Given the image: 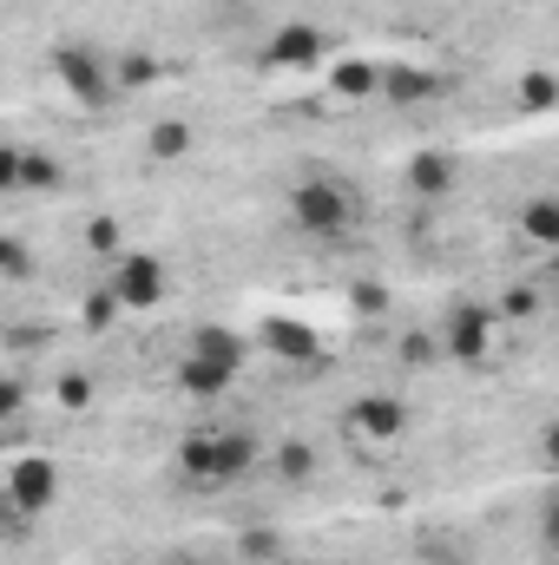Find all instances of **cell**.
<instances>
[{
    "label": "cell",
    "instance_id": "1",
    "mask_svg": "<svg viewBox=\"0 0 559 565\" xmlns=\"http://www.w3.org/2000/svg\"><path fill=\"white\" fill-rule=\"evenodd\" d=\"M289 217H296V231H309V237H349V231H356V198H349L336 178H296Z\"/></svg>",
    "mask_w": 559,
    "mask_h": 565
},
{
    "label": "cell",
    "instance_id": "2",
    "mask_svg": "<svg viewBox=\"0 0 559 565\" xmlns=\"http://www.w3.org/2000/svg\"><path fill=\"white\" fill-rule=\"evenodd\" d=\"M53 73H60V86H66L73 99H86V106H106V99H113L106 60L86 53V46H60V53H53Z\"/></svg>",
    "mask_w": 559,
    "mask_h": 565
},
{
    "label": "cell",
    "instance_id": "3",
    "mask_svg": "<svg viewBox=\"0 0 559 565\" xmlns=\"http://www.w3.org/2000/svg\"><path fill=\"white\" fill-rule=\"evenodd\" d=\"M126 309H145V302H158L165 296V270H158V257H126L119 270H113V282H106Z\"/></svg>",
    "mask_w": 559,
    "mask_h": 565
},
{
    "label": "cell",
    "instance_id": "4",
    "mask_svg": "<svg viewBox=\"0 0 559 565\" xmlns=\"http://www.w3.org/2000/svg\"><path fill=\"white\" fill-rule=\"evenodd\" d=\"M251 467H257V434H244V427L211 434V487H224V480H238Z\"/></svg>",
    "mask_w": 559,
    "mask_h": 565
},
{
    "label": "cell",
    "instance_id": "5",
    "mask_svg": "<svg viewBox=\"0 0 559 565\" xmlns=\"http://www.w3.org/2000/svg\"><path fill=\"white\" fill-rule=\"evenodd\" d=\"M53 487H60L53 460H20L13 480H7V500H13L20 513H40V507H53Z\"/></svg>",
    "mask_w": 559,
    "mask_h": 565
},
{
    "label": "cell",
    "instance_id": "6",
    "mask_svg": "<svg viewBox=\"0 0 559 565\" xmlns=\"http://www.w3.org/2000/svg\"><path fill=\"white\" fill-rule=\"evenodd\" d=\"M356 434H369V440H402V427H409V408L395 402V395H369V402H356Z\"/></svg>",
    "mask_w": 559,
    "mask_h": 565
},
{
    "label": "cell",
    "instance_id": "7",
    "mask_svg": "<svg viewBox=\"0 0 559 565\" xmlns=\"http://www.w3.org/2000/svg\"><path fill=\"white\" fill-rule=\"evenodd\" d=\"M264 60H271V66H316V60H323V33H316L309 20H296V26H283L277 40H271Z\"/></svg>",
    "mask_w": 559,
    "mask_h": 565
},
{
    "label": "cell",
    "instance_id": "8",
    "mask_svg": "<svg viewBox=\"0 0 559 565\" xmlns=\"http://www.w3.org/2000/svg\"><path fill=\"white\" fill-rule=\"evenodd\" d=\"M409 191L447 198V191H454V158H447V151H415V158H409Z\"/></svg>",
    "mask_w": 559,
    "mask_h": 565
},
{
    "label": "cell",
    "instance_id": "9",
    "mask_svg": "<svg viewBox=\"0 0 559 565\" xmlns=\"http://www.w3.org/2000/svg\"><path fill=\"white\" fill-rule=\"evenodd\" d=\"M231 375H238V369H218V362H204V355H184L178 388H184V395H224V388H231Z\"/></svg>",
    "mask_w": 559,
    "mask_h": 565
},
{
    "label": "cell",
    "instance_id": "10",
    "mask_svg": "<svg viewBox=\"0 0 559 565\" xmlns=\"http://www.w3.org/2000/svg\"><path fill=\"white\" fill-rule=\"evenodd\" d=\"M376 86H382L395 106H415V99H434V93H441V79H428V73H415V66H395V73H382Z\"/></svg>",
    "mask_w": 559,
    "mask_h": 565
},
{
    "label": "cell",
    "instance_id": "11",
    "mask_svg": "<svg viewBox=\"0 0 559 565\" xmlns=\"http://www.w3.org/2000/svg\"><path fill=\"white\" fill-rule=\"evenodd\" d=\"M191 355H204V362H218V369H238V362H244V335H231V329H198V335H191Z\"/></svg>",
    "mask_w": 559,
    "mask_h": 565
},
{
    "label": "cell",
    "instance_id": "12",
    "mask_svg": "<svg viewBox=\"0 0 559 565\" xmlns=\"http://www.w3.org/2000/svg\"><path fill=\"white\" fill-rule=\"evenodd\" d=\"M447 349H454V355H481V349H487V316L461 309V316L447 322Z\"/></svg>",
    "mask_w": 559,
    "mask_h": 565
},
{
    "label": "cell",
    "instance_id": "13",
    "mask_svg": "<svg viewBox=\"0 0 559 565\" xmlns=\"http://www.w3.org/2000/svg\"><path fill=\"white\" fill-rule=\"evenodd\" d=\"M264 342H271V349H277V355H316V335H309V329H303V322H264Z\"/></svg>",
    "mask_w": 559,
    "mask_h": 565
},
{
    "label": "cell",
    "instance_id": "14",
    "mask_svg": "<svg viewBox=\"0 0 559 565\" xmlns=\"http://www.w3.org/2000/svg\"><path fill=\"white\" fill-rule=\"evenodd\" d=\"M145 145H151V158H184V151H191V126H184V119H158V126L145 132Z\"/></svg>",
    "mask_w": 559,
    "mask_h": 565
},
{
    "label": "cell",
    "instance_id": "15",
    "mask_svg": "<svg viewBox=\"0 0 559 565\" xmlns=\"http://www.w3.org/2000/svg\"><path fill=\"white\" fill-rule=\"evenodd\" d=\"M151 79H158V60L151 53H126L119 73H113V93H133V86H151Z\"/></svg>",
    "mask_w": 559,
    "mask_h": 565
},
{
    "label": "cell",
    "instance_id": "16",
    "mask_svg": "<svg viewBox=\"0 0 559 565\" xmlns=\"http://www.w3.org/2000/svg\"><path fill=\"white\" fill-rule=\"evenodd\" d=\"M20 184H27V191H53V184H60V164H53L46 151H20Z\"/></svg>",
    "mask_w": 559,
    "mask_h": 565
},
{
    "label": "cell",
    "instance_id": "17",
    "mask_svg": "<svg viewBox=\"0 0 559 565\" xmlns=\"http://www.w3.org/2000/svg\"><path fill=\"white\" fill-rule=\"evenodd\" d=\"M520 224H527V237H534V244H553V237H559V204H553V198L527 204V217H520Z\"/></svg>",
    "mask_w": 559,
    "mask_h": 565
},
{
    "label": "cell",
    "instance_id": "18",
    "mask_svg": "<svg viewBox=\"0 0 559 565\" xmlns=\"http://www.w3.org/2000/svg\"><path fill=\"white\" fill-rule=\"evenodd\" d=\"M376 66L369 60H349V66H336V93H349V99H362V93H376Z\"/></svg>",
    "mask_w": 559,
    "mask_h": 565
},
{
    "label": "cell",
    "instance_id": "19",
    "mask_svg": "<svg viewBox=\"0 0 559 565\" xmlns=\"http://www.w3.org/2000/svg\"><path fill=\"white\" fill-rule=\"evenodd\" d=\"M178 460H184V473H191V480H204V487H211V434H191Z\"/></svg>",
    "mask_w": 559,
    "mask_h": 565
},
{
    "label": "cell",
    "instance_id": "20",
    "mask_svg": "<svg viewBox=\"0 0 559 565\" xmlns=\"http://www.w3.org/2000/svg\"><path fill=\"white\" fill-rule=\"evenodd\" d=\"M559 99V86H553V73H534L527 86H520V106H534V113H547Z\"/></svg>",
    "mask_w": 559,
    "mask_h": 565
},
{
    "label": "cell",
    "instance_id": "21",
    "mask_svg": "<svg viewBox=\"0 0 559 565\" xmlns=\"http://www.w3.org/2000/svg\"><path fill=\"white\" fill-rule=\"evenodd\" d=\"M277 467H283V473H289V480H303V473L316 467V454H309L303 440H289V447H283V460H277Z\"/></svg>",
    "mask_w": 559,
    "mask_h": 565
},
{
    "label": "cell",
    "instance_id": "22",
    "mask_svg": "<svg viewBox=\"0 0 559 565\" xmlns=\"http://www.w3.org/2000/svg\"><path fill=\"white\" fill-rule=\"evenodd\" d=\"M0 270H7V277H27V270H33V257H27L13 237H0Z\"/></svg>",
    "mask_w": 559,
    "mask_h": 565
},
{
    "label": "cell",
    "instance_id": "23",
    "mask_svg": "<svg viewBox=\"0 0 559 565\" xmlns=\"http://www.w3.org/2000/svg\"><path fill=\"white\" fill-rule=\"evenodd\" d=\"M86 244H93V250H113V244H119V224H113V217H93Z\"/></svg>",
    "mask_w": 559,
    "mask_h": 565
},
{
    "label": "cell",
    "instance_id": "24",
    "mask_svg": "<svg viewBox=\"0 0 559 565\" xmlns=\"http://www.w3.org/2000/svg\"><path fill=\"white\" fill-rule=\"evenodd\" d=\"M13 184H20V151L0 145V191H13Z\"/></svg>",
    "mask_w": 559,
    "mask_h": 565
},
{
    "label": "cell",
    "instance_id": "25",
    "mask_svg": "<svg viewBox=\"0 0 559 565\" xmlns=\"http://www.w3.org/2000/svg\"><path fill=\"white\" fill-rule=\"evenodd\" d=\"M244 546H251V559H277V533H251Z\"/></svg>",
    "mask_w": 559,
    "mask_h": 565
},
{
    "label": "cell",
    "instance_id": "26",
    "mask_svg": "<svg viewBox=\"0 0 559 565\" xmlns=\"http://www.w3.org/2000/svg\"><path fill=\"white\" fill-rule=\"evenodd\" d=\"M356 302H362V309H369V316H376V309H382V302H389V296H382V289H376V282H362V289H356Z\"/></svg>",
    "mask_w": 559,
    "mask_h": 565
},
{
    "label": "cell",
    "instance_id": "27",
    "mask_svg": "<svg viewBox=\"0 0 559 565\" xmlns=\"http://www.w3.org/2000/svg\"><path fill=\"white\" fill-rule=\"evenodd\" d=\"M60 395H66V402H73V408H80V402H86V395H93V388H86V382H80V375H66V382H60Z\"/></svg>",
    "mask_w": 559,
    "mask_h": 565
},
{
    "label": "cell",
    "instance_id": "28",
    "mask_svg": "<svg viewBox=\"0 0 559 565\" xmlns=\"http://www.w3.org/2000/svg\"><path fill=\"white\" fill-rule=\"evenodd\" d=\"M13 408H20V382H7V375H0V415H13Z\"/></svg>",
    "mask_w": 559,
    "mask_h": 565
},
{
    "label": "cell",
    "instance_id": "29",
    "mask_svg": "<svg viewBox=\"0 0 559 565\" xmlns=\"http://www.w3.org/2000/svg\"><path fill=\"white\" fill-rule=\"evenodd\" d=\"M171 565H191V559H171Z\"/></svg>",
    "mask_w": 559,
    "mask_h": 565
}]
</instances>
